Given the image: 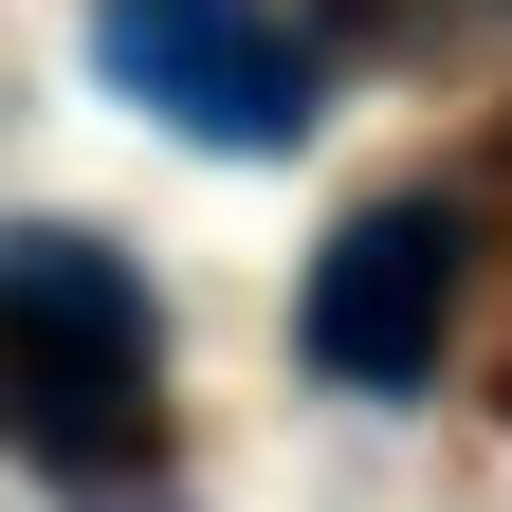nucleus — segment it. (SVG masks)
<instances>
[{
	"instance_id": "f257e3e1",
	"label": "nucleus",
	"mask_w": 512,
	"mask_h": 512,
	"mask_svg": "<svg viewBox=\"0 0 512 512\" xmlns=\"http://www.w3.org/2000/svg\"><path fill=\"white\" fill-rule=\"evenodd\" d=\"M147 384H165L147 275L74 220H19L0 238V421L55 458H147Z\"/></svg>"
},
{
	"instance_id": "7ed1b4c3",
	"label": "nucleus",
	"mask_w": 512,
	"mask_h": 512,
	"mask_svg": "<svg viewBox=\"0 0 512 512\" xmlns=\"http://www.w3.org/2000/svg\"><path fill=\"white\" fill-rule=\"evenodd\" d=\"M439 311H458V202H366L330 256H311V366L330 384H384V403H403V384L439 366Z\"/></svg>"
},
{
	"instance_id": "f03ea898",
	"label": "nucleus",
	"mask_w": 512,
	"mask_h": 512,
	"mask_svg": "<svg viewBox=\"0 0 512 512\" xmlns=\"http://www.w3.org/2000/svg\"><path fill=\"white\" fill-rule=\"evenodd\" d=\"M92 55H110L128 110L202 128V147H238V165L311 128V55H293L275 0H92Z\"/></svg>"
}]
</instances>
